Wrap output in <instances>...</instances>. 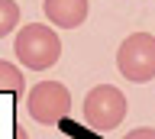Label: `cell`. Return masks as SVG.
Wrapping results in <instances>:
<instances>
[{
	"instance_id": "cell-1",
	"label": "cell",
	"mask_w": 155,
	"mask_h": 139,
	"mask_svg": "<svg viewBox=\"0 0 155 139\" xmlns=\"http://www.w3.org/2000/svg\"><path fill=\"white\" fill-rule=\"evenodd\" d=\"M13 52L16 58L32 71H45L52 68L58 58H61V39L52 26H39V23H29L16 32V42H13Z\"/></svg>"
},
{
	"instance_id": "cell-2",
	"label": "cell",
	"mask_w": 155,
	"mask_h": 139,
	"mask_svg": "<svg viewBox=\"0 0 155 139\" xmlns=\"http://www.w3.org/2000/svg\"><path fill=\"white\" fill-rule=\"evenodd\" d=\"M116 68L126 81L145 84L155 78V36L152 32H133L126 36L116 52Z\"/></svg>"
},
{
	"instance_id": "cell-3",
	"label": "cell",
	"mask_w": 155,
	"mask_h": 139,
	"mask_svg": "<svg viewBox=\"0 0 155 139\" xmlns=\"http://www.w3.org/2000/svg\"><path fill=\"white\" fill-rule=\"evenodd\" d=\"M126 117V97L123 91L113 84H97L94 91H87L84 97V120L87 126L97 133H110L123 123Z\"/></svg>"
},
{
	"instance_id": "cell-4",
	"label": "cell",
	"mask_w": 155,
	"mask_h": 139,
	"mask_svg": "<svg viewBox=\"0 0 155 139\" xmlns=\"http://www.w3.org/2000/svg\"><path fill=\"white\" fill-rule=\"evenodd\" d=\"M26 110H29V117L36 123L55 126V123H61L71 113V94L58 81H39L26 97Z\"/></svg>"
},
{
	"instance_id": "cell-5",
	"label": "cell",
	"mask_w": 155,
	"mask_h": 139,
	"mask_svg": "<svg viewBox=\"0 0 155 139\" xmlns=\"http://www.w3.org/2000/svg\"><path fill=\"white\" fill-rule=\"evenodd\" d=\"M42 10H45L52 26H58V29H78L87 20L91 0H42Z\"/></svg>"
},
{
	"instance_id": "cell-6",
	"label": "cell",
	"mask_w": 155,
	"mask_h": 139,
	"mask_svg": "<svg viewBox=\"0 0 155 139\" xmlns=\"http://www.w3.org/2000/svg\"><path fill=\"white\" fill-rule=\"evenodd\" d=\"M23 88H26L23 71H19L16 65H10V61H0V91H7V94H19Z\"/></svg>"
},
{
	"instance_id": "cell-7",
	"label": "cell",
	"mask_w": 155,
	"mask_h": 139,
	"mask_svg": "<svg viewBox=\"0 0 155 139\" xmlns=\"http://www.w3.org/2000/svg\"><path fill=\"white\" fill-rule=\"evenodd\" d=\"M19 26V7L16 0H0V39Z\"/></svg>"
},
{
	"instance_id": "cell-8",
	"label": "cell",
	"mask_w": 155,
	"mask_h": 139,
	"mask_svg": "<svg viewBox=\"0 0 155 139\" xmlns=\"http://www.w3.org/2000/svg\"><path fill=\"white\" fill-rule=\"evenodd\" d=\"M123 139H155V129H152V126H142V129H133V133H126Z\"/></svg>"
}]
</instances>
